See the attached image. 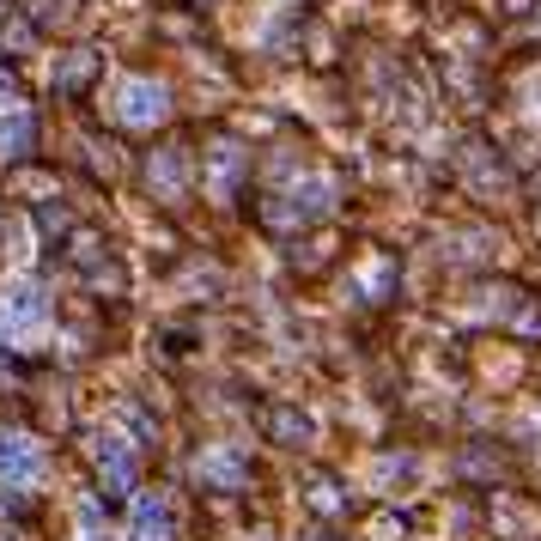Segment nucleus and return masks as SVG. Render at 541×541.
<instances>
[{"mask_svg": "<svg viewBox=\"0 0 541 541\" xmlns=\"http://www.w3.org/2000/svg\"><path fill=\"white\" fill-rule=\"evenodd\" d=\"M31 475H37V444L19 438V432H7V438H0V481H7V487H25Z\"/></svg>", "mask_w": 541, "mask_h": 541, "instance_id": "f257e3e1", "label": "nucleus"}, {"mask_svg": "<svg viewBox=\"0 0 541 541\" xmlns=\"http://www.w3.org/2000/svg\"><path fill=\"white\" fill-rule=\"evenodd\" d=\"M207 481H244V456H207Z\"/></svg>", "mask_w": 541, "mask_h": 541, "instance_id": "39448f33", "label": "nucleus"}, {"mask_svg": "<svg viewBox=\"0 0 541 541\" xmlns=\"http://www.w3.org/2000/svg\"><path fill=\"white\" fill-rule=\"evenodd\" d=\"M7 323H43V292H37V286H19V292H13Z\"/></svg>", "mask_w": 541, "mask_h": 541, "instance_id": "20e7f679", "label": "nucleus"}, {"mask_svg": "<svg viewBox=\"0 0 541 541\" xmlns=\"http://www.w3.org/2000/svg\"><path fill=\"white\" fill-rule=\"evenodd\" d=\"M0 329H7V311H0Z\"/></svg>", "mask_w": 541, "mask_h": 541, "instance_id": "423d86ee", "label": "nucleus"}, {"mask_svg": "<svg viewBox=\"0 0 541 541\" xmlns=\"http://www.w3.org/2000/svg\"><path fill=\"white\" fill-rule=\"evenodd\" d=\"M159 116H165V92L159 86H146V80H128L122 86V122L140 128V122H159Z\"/></svg>", "mask_w": 541, "mask_h": 541, "instance_id": "f03ea898", "label": "nucleus"}, {"mask_svg": "<svg viewBox=\"0 0 541 541\" xmlns=\"http://www.w3.org/2000/svg\"><path fill=\"white\" fill-rule=\"evenodd\" d=\"M134 541H171V511H165L159 493H146L134 505Z\"/></svg>", "mask_w": 541, "mask_h": 541, "instance_id": "7ed1b4c3", "label": "nucleus"}]
</instances>
